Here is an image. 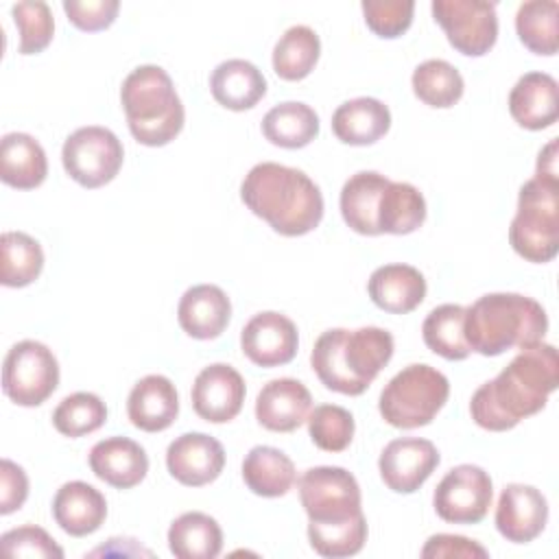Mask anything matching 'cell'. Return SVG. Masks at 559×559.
<instances>
[{"label": "cell", "mask_w": 559, "mask_h": 559, "mask_svg": "<svg viewBox=\"0 0 559 559\" xmlns=\"http://www.w3.org/2000/svg\"><path fill=\"white\" fill-rule=\"evenodd\" d=\"M557 386L559 356L555 345L539 341L522 347L493 380L474 391L472 419L491 432L511 430L522 419L539 413Z\"/></svg>", "instance_id": "obj_1"}, {"label": "cell", "mask_w": 559, "mask_h": 559, "mask_svg": "<svg viewBox=\"0 0 559 559\" xmlns=\"http://www.w3.org/2000/svg\"><path fill=\"white\" fill-rule=\"evenodd\" d=\"M240 199L282 236H304L323 218L319 186L304 170L275 162L255 164L245 175Z\"/></svg>", "instance_id": "obj_2"}, {"label": "cell", "mask_w": 559, "mask_h": 559, "mask_svg": "<svg viewBox=\"0 0 559 559\" xmlns=\"http://www.w3.org/2000/svg\"><path fill=\"white\" fill-rule=\"evenodd\" d=\"M393 347L391 332L382 328H334L314 341L310 365L325 389L360 395L391 360Z\"/></svg>", "instance_id": "obj_3"}, {"label": "cell", "mask_w": 559, "mask_h": 559, "mask_svg": "<svg viewBox=\"0 0 559 559\" xmlns=\"http://www.w3.org/2000/svg\"><path fill=\"white\" fill-rule=\"evenodd\" d=\"M463 332L472 352L500 356L539 343L548 332V314L533 297L489 293L465 308Z\"/></svg>", "instance_id": "obj_4"}, {"label": "cell", "mask_w": 559, "mask_h": 559, "mask_svg": "<svg viewBox=\"0 0 559 559\" xmlns=\"http://www.w3.org/2000/svg\"><path fill=\"white\" fill-rule=\"evenodd\" d=\"M120 103L131 135L144 146H164L183 129V103L170 74L159 66L146 63L131 70L122 81Z\"/></svg>", "instance_id": "obj_5"}, {"label": "cell", "mask_w": 559, "mask_h": 559, "mask_svg": "<svg viewBox=\"0 0 559 559\" xmlns=\"http://www.w3.org/2000/svg\"><path fill=\"white\" fill-rule=\"evenodd\" d=\"M513 251L535 264L559 251V181L533 177L518 194V212L509 227Z\"/></svg>", "instance_id": "obj_6"}, {"label": "cell", "mask_w": 559, "mask_h": 559, "mask_svg": "<svg viewBox=\"0 0 559 559\" xmlns=\"http://www.w3.org/2000/svg\"><path fill=\"white\" fill-rule=\"evenodd\" d=\"M450 395L448 378L424 362L397 371L380 393L378 408L386 424L402 430L428 426Z\"/></svg>", "instance_id": "obj_7"}, {"label": "cell", "mask_w": 559, "mask_h": 559, "mask_svg": "<svg viewBox=\"0 0 559 559\" xmlns=\"http://www.w3.org/2000/svg\"><path fill=\"white\" fill-rule=\"evenodd\" d=\"M297 489L308 515V531H325L365 520L358 480L345 467H310L297 480Z\"/></svg>", "instance_id": "obj_8"}, {"label": "cell", "mask_w": 559, "mask_h": 559, "mask_svg": "<svg viewBox=\"0 0 559 559\" xmlns=\"http://www.w3.org/2000/svg\"><path fill=\"white\" fill-rule=\"evenodd\" d=\"M124 159V148L118 135L98 124L72 131L61 148L66 173L83 188H100L109 183Z\"/></svg>", "instance_id": "obj_9"}, {"label": "cell", "mask_w": 559, "mask_h": 559, "mask_svg": "<svg viewBox=\"0 0 559 559\" xmlns=\"http://www.w3.org/2000/svg\"><path fill=\"white\" fill-rule=\"evenodd\" d=\"M59 384V362L39 341L15 343L2 365V391L20 406L44 404Z\"/></svg>", "instance_id": "obj_10"}, {"label": "cell", "mask_w": 559, "mask_h": 559, "mask_svg": "<svg viewBox=\"0 0 559 559\" xmlns=\"http://www.w3.org/2000/svg\"><path fill=\"white\" fill-rule=\"evenodd\" d=\"M435 22L445 31L454 50L467 57H483L498 39L496 4L485 0H435Z\"/></svg>", "instance_id": "obj_11"}, {"label": "cell", "mask_w": 559, "mask_h": 559, "mask_svg": "<svg viewBox=\"0 0 559 559\" xmlns=\"http://www.w3.org/2000/svg\"><path fill=\"white\" fill-rule=\"evenodd\" d=\"M493 485L489 474L472 463L452 467L435 489L437 515L450 524H478L489 513Z\"/></svg>", "instance_id": "obj_12"}, {"label": "cell", "mask_w": 559, "mask_h": 559, "mask_svg": "<svg viewBox=\"0 0 559 559\" xmlns=\"http://www.w3.org/2000/svg\"><path fill=\"white\" fill-rule=\"evenodd\" d=\"M441 456L432 441L419 437H400L384 445L378 469L384 485L395 493L417 491L437 469Z\"/></svg>", "instance_id": "obj_13"}, {"label": "cell", "mask_w": 559, "mask_h": 559, "mask_svg": "<svg viewBox=\"0 0 559 559\" xmlns=\"http://www.w3.org/2000/svg\"><path fill=\"white\" fill-rule=\"evenodd\" d=\"M242 354L258 367L288 365L299 347L297 325L282 312H258L240 332Z\"/></svg>", "instance_id": "obj_14"}, {"label": "cell", "mask_w": 559, "mask_h": 559, "mask_svg": "<svg viewBox=\"0 0 559 559\" xmlns=\"http://www.w3.org/2000/svg\"><path fill=\"white\" fill-rule=\"evenodd\" d=\"M242 376L225 362H214L199 371L192 384V408L194 413L212 424L231 421L245 402Z\"/></svg>", "instance_id": "obj_15"}, {"label": "cell", "mask_w": 559, "mask_h": 559, "mask_svg": "<svg viewBox=\"0 0 559 559\" xmlns=\"http://www.w3.org/2000/svg\"><path fill=\"white\" fill-rule=\"evenodd\" d=\"M548 522V502L544 493L524 483H511L500 491L496 504V528L513 544H528L542 535Z\"/></svg>", "instance_id": "obj_16"}, {"label": "cell", "mask_w": 559, "mask_h": 559, "mask_svg": "<svg viewBox=\"0 0 559 559\" xmlns=\"http://www.w3.org/2000/svg\"><path fill=\"white\" fill-rule=\"evenodd\" d=\"M166 467L186 487H203L216 480L225 467L221 441L205 432H183L166 450Z\"/></svg>", "instance_id": "obj_17"}, {"label": "cell", "mask_w": 559, "mask_h": 559, "mask_svg": "<svg viewBox=\"0 0 559 559\" xmlns=\"http://www.w3.org/2000/svg\"><path fill=\"white\" fill-rule=\"evenodd\" d=\"M312 395L295 378H275L266 382L255 400V419L271 432H293L310 415Z\"/></svg>", "instance_id": "obj_18"}, {"label": "cell", "mask_w": 559, "mask_h": 559, "mask_svg": "<svg viewBox=\"0 0 559 559\" xmlns=\"http://www.w3.org/2000/svg\"><path fill=\"white\" fill-rule=\"evenodd\" d=\"M509 111L528 131L552 127L559 118V85L555 76L546 72L522 74L509 92Z\"/></svg>", "instance_id": "obj_19"}, {"label": "cell", "mask_w": 559, "mask_h": 559, "mask_svg": "<svg viewBox=\"0 0 559 559\" xmlns=\"http://www.w3.org/2000/svg\"><path fill=\"white\" fill-rule=\"evenodd\" d=\"M90 467L96 478L116 489L140 485L148 472V456L140 443L129 437H107L90 450Z\"/></svg>", "instance_id": "obj_20"}, {"label": "cell", "mask_w": 559, "mask_h": 559, "mask_svg": "<svg viewBox=\"0 0 559 559\" xmlns=\"http://www.w3.org/2000/svg\"><path fill=\"white\" fill-rule=\"evenodd\" d=\"M231 317V304L223 288L214 284L190 286L177 306L181 330L199 341H210L223 334Z\"/></svg>", "instance_id": "obj_21"}, {"label": "cell", "mask_w": 559, "mask_h": 559, "mask_svg": "<svg viewBox=\"0 0 559 559\" xmlns=\"http://www.w3.org/2000/svg\"><path fill=\"white\" fill-rule=\"evenodd\" d=\"M131 424L144 432H162L179 415V395L175 384L159 373L144 376L135 382L127 400Z\"/></svg>", "instance_id": "obj_22"}, {"label": "cell", "mask_w": 559, "mask_h": 559, "mask_svg": "<svg viewBox=\"0 0 559 559\" xmlns=\"http://www.w3.org/2000/svg\"><path fill=\"white\" fill-rule=\"evenodd\" d=\"M52 518L72 537H85L100 528L107 518L105 496L83 480L61 485L52 498Z\"/></svg>", "instance_id": "obj_23"}, {"label": "cell", "mask_w": 559, "mask_h": 559, "mask_svg": "<svg viewBox=\"0 0 559 559\" xmlns=\"http://www.w3.org/2000/svg\"><path fill=\"white\" fill-rule=\"evenodd\" d=\"M367 293L380 310L391 314H406L424 301L426 280L411 264H384L371 273Z\"/></svg>", "instance_id": "obj_24"}, {"label": "cell", "mask_w": 559, "mask_h": 559, "mask_svg": "<svg viewBox=\"0 0 559 559\" xmlns=\"http://www.w3.org/2000/svg\"><path fill=\"white\" fill-rule=\"evenodd\" d=\"M391 127L389 107L371 96H358L338 105L332 114V131L343 144L367 146L386 135Z\"/></svg>", "instance_id": "obj_25"}, {"label": "cell", "mask_w": 559, "mask_h": 559, "mask_svg": "<svg viewBox=\"0 0 559 559\" xmlns=\"http://www.w3.org/2000/svg\"><path fill=\"white\" fill-rule=\"evenodd\" d=\"M210 90L218 105L231 111L255 107L266 94L264 74L247 59H227L210 76Z\"/></svg>", "instance_id": "obj_26"}, {"label": "cell", "mask_w": 559, "mask_h": 559, "mask_svg": "<svg viewBox=\"0 0 559 559\" xmlns=\"http://www.w3.org/2000/svg\"><path fill=\"white\" fill-rule=\"evenodd\" d=\"M48 159L41 144L28 133H7L0 142V179L17 190H33L44 183Z\"/></svg>", "instance_id": "obj_27"}, {"label": "cell", "mask_w": 559, "mask_h": 559, "mask_svg": "<svg viewBox=\"0 0 559 559\" xmlns=\"http://www.w3.org/2000/svg\"><path fill=\"white\" fill-rule=\"evenodd\" d=\"M391 179L376 170H360L352 175L341 188V214L349 229L362 236H380L378 203Z\"/></svg>", "instance_id": "obj_28"}, {"label": "cell", "mask_w": 559, "mask_h": 559, "mask_svg": "<svg viewBox=\"0 0 559 559\" xmlns=\"http://www.w3.org/2000/svg\"><path fill=\"white\" fill-rule=\"evenodd\" d=\"M242 480L255 496L280 498L293 489L297 472L295 463L282 450L255 445L242 461Z\"/></svg>", "instance_id": "obj_29"}, {"label": "cell", "mask_w": 559, "mask_h": 559, "mask_svg": "<svg viewBox=\"0 0 559 559\" xmlns=\"http://www.w3.org/2000/svg\"><path fill=\"white\" fill-rule=\"evenodd\" d=\"M168 548L177 559H214L223 548V531L207 513L188 511L170 524Z\"/></svg>", "instance_id": "obj_30"}, {"label": "cell", "mask_w": 559, "mask_h": 559, "mask_svg": "<svg viewBox=\"0 0 559 559\" xmlns=\"http://www.w3.org/2000/svg\"><path fill=\"white\" fill-rule=\"evenodd\" d=\"M262 133L275 146L304 148L319 135V116L306 103L286 100L266 111Z\"/></svg>", "instance_id": "obj_31"}, {"label": "cell", "mask_w": 559, "mask_h": 559, "mask_svg": "<svg viewBox=\"0 0 559 559\" xmlns=\"http://www.w3.org/2000/svg\"><path fill=\"white\" fill-rule=\"evenodd\" d=\"M426 221L424 194L406 181H389L378 203L380 234L404 236L419 229Z\"/></svg>", "instance_id": "obj_32"}, {"label": "cell", "mask_w": 559, "mask_h": 559, "mask_svg": "<svg viewBox=\"0 0 559 559\" xmlns=\"http://www.w3.org/2000/svg\"><path fill=\"white\" fill-rule=\"evenodd\" d=\"M319 55V35L310 26L297 24L277 39L273 48V70L284 81H301L314 70Z\"/></svg>", "instance_id": "obj_33"}, {"label": "cell", "mask_w": 559, "mask_h": 559, "mask_svg": "<svg viewBox=\"0 0 559 559\" xmlns=\"http://www.w3.org/2000/svg\"><path fill=\"white\" fill-rule=\"evenodd\" d=\"M44 269L41 245L24 231H4L0 238V282L9 288L33 284Z\"/></svg>", "instance_id": "obj_34"}, {"label": "cell", "mask_w": 559, "mask_h": 559, "mask_svg": "<svg viewBox=\"0 0 559 559\" xmlns=\"http://www.w3.org/2000/svg\"><path fill=\"white\" fill-rule=\"evenodd\" d=\"M463 319L465 308L459 304H441L432 308L421 325L426 347L445 360H465L472 349L465 341Z\"/></svg>", "instance_id": "obj_35"}, {"label": "cell", "mask_w": 559, "mask_h": 559, "mask_svg": "<svg viewBox=\"0 0 559 559\" xmlns=\"http://www.w3.org/2000/svg\"><path fill=\"white\" fill-rule=\"evenodd\" d=\"M557 15L559 4L555 0L522 2L515 13V31L520 41L535 55H555L559 48Z\"/></svg>", "instance_id": "obj_36"}, {"label": "cell", "mask_w": 559, "mask_h": 559, "mask_svg": "<svg viewBox=\"0 0 559 559\" xmlns=\"http://www.w3.org/2000/svg\"><path fill=\"white\" fill-rule=\"evenodd\" d=\"M411 83L415 96L437 109H445L459 103L465 90L461 72L445 59H426L419 63Z\"/></svg>", "instance_id": "obj_37"}, {"label": "cell", "mask_w": 559, "mask_h": 559, "mask_svg": "<svg viewBox=\"0 0 559 559\" xmlns=\"http://www.w3.org/2000/svg\"><path fill=\"white\" fill-rule=\"evenodd\" d=\"M107 419L105 402L90 391H76L63 397L52 411V426L63 437L76 439L98 430Z\"/></svg>", "instance_id": "obj_38"}, {"label": "cell", "mask_w": 559, "mask_h": 559, "mask_svg": "<svg viewBox=\"0 0 559 559\" xmlns=\"http://www.w3.org/2000/svg\"><path fill=\"white\" fill-rule=\"evenodd\" d=\"M308 432L312 443L323 452H343L354 439V417L347 408L336 404L314 406L308 415Z\"/></svg>", "instance_id": "obj_39"}, {"label": "cell", "mask_w": 559, "mask_h": 559, "mask_svg": "<svg viewBox=\"0 0 559 559\" xmlns=\"http://www.w3.org/2000/svg\"><path fill=\"white\" fill-rule=\"evenodd\" d=\"M11 15L20 33V44H17L20 55L41 52L52 41L55 20L46 2L41 0L17 2L11 7Z\"/></svg>", "instance_id": "obj_40"}, {"label": "cell", "mask_w": 559, "mask_h": 559, "mask_svg": "<svg viewBox=\"0 0 559 559\" xmlns=\"http://www.w3.org/2000/svg\"><path fill=\"white\" fill-rule=\"evenodd\" d=\"M367 26L384 39H395L408 31L413 22V0H365L360 4Z\"/></svg>", "instance_id": "obj_41"}, {"label": "cell", "mask_w": 559, "mask_h": 559, "mask_svg": "<svg viewBox=\"0 0 559 559\" xmlns=\"http://www.w3.org/2000/svg\"><path fill=\"white\" fill-rule=\"evenodd\" d=\"M0 548L9 557H41V559L63 557V548L44 528L33 524L17 526L2 533Z\"/></svg>", "instance_id": "obj_42"}, {"label": "cell", "mask_w": 559, "mask_h": 559, "mask_svg": "<svg viewBox=\"0 0 559 559\" xmlns=\"http://www.w3.org/2000/svg\"><path fill=\"white\" fill-rule=\"evenodd\" d=\"M118 9H120L118 0H87V2L66 0L63 2V11H66L68 20L76 28L87 31V33L103 31V28L111 26L118 15Z\"/></svg>", "instance_id": "obj_43"}, {"label": "cell", "mask_w": 559, "mask_h": 559, "mask_svg": "<svg viewBox=\"0 0 559 559\" xmlns=\"http://www.w3.org/2000/svg\"><path fill=\"white\" fill-rule=\"evenodd\" d=\"M424 559H487L489 552L474 539H467L463 535H450V533H437L428 537V542L421 548Z\"/></svg>", "instance_id": "obj_44"}, {"label": "cell", "mask_w": 559, "mask_h": 559, "mask_svg": "<svg viewBox=\"0 0 559 559\" xmlns=\"http://www.w3.org/2000/svg\"><path fill=\"white\" fill-rule=\"evenodd\" d=\"M28 498V478L26 472L9 461H0V513L9 515L17 511Z\"/></svg>", "instance_id": "obj_45"}, {"label": "cell", "mask_w": 559, "mask_h": 559, "mask_svg": "<svg viewBox=\"0 0 559 559\" xmlns=\"http://www.w3.org/2000/svg\"><path fill=\"white\" fill-rule=\"evenodd\" d=\"M535 177L559 181V177H557V138H552V140L539 151Z\"/></svg>", "instance_id": "obj_46"}]
</instances>
